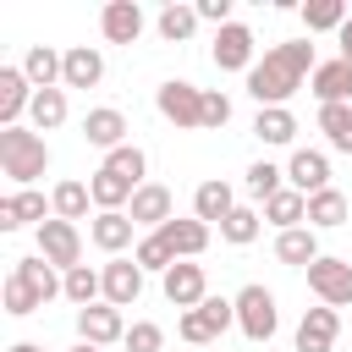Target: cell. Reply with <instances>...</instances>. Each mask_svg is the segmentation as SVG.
Wrapping results in <instances>:
<instances>
[{"label":"cell","instance_id":"obj_1","mask_svg":"<svg viewBox=\"0 0 352 352\" xmlns=\"http://www.w3.org/2000/svg\"><path fill=\"white\" fill-rule=\"evenodd\" d=\"M314 44L308 38H292V44H275V50H264V60H253V72H248V94L258 99V110H275V104H286L308 77H314Z\"/></svg>","mask_w":352,"mask_h":352},{"label":"cell","instance_id":"obj_2","mask_svg":"<svg viewBox=\"0 0 352 352\" xmlns=\"http://www.w3.org/2000/svg\"><path fill=\"white\" fill-rule=\"evenodd\" d=\"M50 170V143L33 126H0V176H11L16 187H33Z\"/></svg>","mask_w":352,"mask_h":352},{"label":"cell","instance_id":"obj_3","mask_svg":"<svg viewBox=\"0 0 352 352\" xmlns=\"http://www.w3.org/2000/svg\"><path fill=\"white\" fill-rule=\"evenodd\" d=\"M231 302H236V330H242L248 341H270V336H275L280 314H275V297H270L258 280H253V286H242Z\"/></svg>","mask_w":352,"mask_h":352},{"label":"cell","instance_id":"obj_4","mask_svg":"<svg viewBox=\"0 0 352 352\" xmlns=\"http://www.w3.org/2000/svg\"><path fill=\"white\" fill-rule=\"evenodd\" d=\"M154 104H160V116H165L170 126H182V132H192V126H204V88H192V82H182V77H170V82H160V94H154Z\"/></svg>","mask_w":352,"mask_h":352},{"label":"cell","instance_id":"obj_5","mask_svg":"<svg viewBox=\"0 0 352 352\" xmlns=\"http://www.w3.org/2000/svg\"><path fill=\"white\" fill-rule=\"evenodd\" d=\"M308 292L324 302V308H346L352 302V264L346 258H314L308 264Z\"/></svg>","mask_w":352,"mask_h":352},{"label":"cell","instance_id":"obj_6","mask_svg":"<svg viewBox=\"0 0 352 352\" xmlns=\"http://www.w3.org/2000/svg\"><path fill=\"white\" fill-rule=\"evenodd\" d=\"M38 253L66 275V270L82 264V231H77L72 220H44V226H38Z\"/></svg>","mask_w":352,"mask_h":352},{"label":"cell","instance_id":"obj_7","mask_svg":"<svg viewBox=\"0 0 352 352\" xmlns=\"http://www.w3.org/2000/svg\"><path fill=\"white\" fill-rule=\"evenodd\" d=\"M160 286H165V302H176L182 314H192V308H204V297H209V280H204V264H192V258H182V264H170V270L160 275Z\"/></svg>","mask_w":352,"mask_h":352},{"label":"cell","instance_id":"obj_8","mask_svg":"<svg viewBox=\"0 0 352 352\" xmlns=\"http://www.w3.org/2000/svg\"><path fill=\"white\" fill-rule=\"evenodd\" d=\"M214 66L220 72H253V28L248 22H226L220 33H214Z\"/></svg>","mask_w":352,"mask_h":352},{"label":"cell","instance_id":"obj_9","mask_svg":"<svg viewBox=\"0 0 352 352\" xmlns=\"http://www.w3.org/2000/svg\"><path fill=\"white\" fill-rule=\"evenodd\" d=\"M33 82L22 66H0V126H22V116L33 110Z\"/></svg>","mask_w":352,"mask_h":352},{"label":"cell","instance_id":"obj_10","mask_svg":"<svg viewBox=\"0 0 352 352\" xmlns=\"http://www.w3.org/2000/svg\"><path fill=\"white\" fill-rule=\"evenodd\" d=\"M126 214H132V226H148V231H160L165 220H176V198H170V187H160V182H143V187L132 192Z\"/></svg>","mask_w":352,"mask_h":352},{"label":"cell","instance_id":"obj_11","mask_svg":"<svg viewBox=\"0 0 352 352\" xmlns=\"http://www.w3.org/2000/svg\"><path fill=\"white\" fill-rule=\"evenodd\" d=\"M99 275H104V302L110 308H132L143 297V264L138 258H110Z\"/></svg>","mask_w":352,"mask_h":352},{"label":"cell","instance_id":"obj_12","mask_svg":"<svg viewBox=\"0 0 352 352\" xmlns=\"http://www.w3.org/2000/svg\"><path fill=\"white\" fill-rule=\"evenodd\" d=\"M77 341H94V346H110V341H126V324H121V308H110V302H88V308H77Z\"/></svg>","mask_w":352,"mask_h":352},{"label":"cell","instance_id":"obj_13","mask_svg":"<svg viewBox=\"0 0 352 352\" xmlns=\"http://www.w3.org/2000/svg\"><path fill=\"white\" fill-rule=\"evenodd\" d=\"M336 336H341V314L336 308H308L302 324H297V352H336Z\"/></svg>","mask_w":352,"mask_h":352},{"label":"cell","instance_id":"obj_14","mask_svg":"<svg viewBox=\"0 0 352 352\" xmlns=\"http://www.w3.org/2000/svg\"><path fill=\"white\" fill-rule=\"evenodd\" d=\"M308 88H314V99L319 104H352V60H319L314 66V77H308Z\"/></svg>","mask_w":352,"mask_h":352},{"label":"cell","instance_id":"obj_15","mask_svg":"<svg viewBox=\"0 0 352 352\" xmlns=\"http://www.w3.org/2000/svg\"><path fill=\"white\" fill-rule=\"evenodd\" d=\"M286 187H297L302 198L324 192V187H330V160H324L319 148H297L292 165H286Z\"/></svg>","mask_w":352,"mask_h":352},{"label":"cell","instance_id":"obj_16","mask_svg":"<svg viewBox=\"0 0 352 352\" xmlns=\"http://www.w3.org/2000/svg\"><path fill=\"white\" fill-rule=\"evenodd\" d=\"M99 33H104L110 44H138V33H143V6H138V0H110V6L99 11Z\"/></svg>","mask_w":352,"mask_h":352},{"label":"cell","instance_id":"obj_17","mask_svg":"<svg viewBox=\"0 0 352 352\" xmlns=\"http://www.w3.org/2000/svg\"><path fill=\"white\" fill-rule=\"evenodd\" d=\"M44 214H55L44 204V192L33 187H16L11 198H0V231H16V226H44Z\"/></svg>","mask_w":352,"mask_h":352},{"label":"cell","instance_id":"obj_18","mask_svg":"<svg viewBox=\"0 0 352 352\" xmlns=\"http://www.w3.org/2000/svg\"><path fill=\"white\" fill-rule=\"evenodd\" d=\"M82 138H88L94 148H104V154H110V148H121V143H126V116H121L116 104H99V110H88V116H82Z\"/></svg>","mask_w":352,"mask_h":352},{"label":"cell","instance_id":"obj_19","mask_svg":"<svg viewBox=\"0 0 352 352\" xmlns=\"http://www.w3.org/2000/svg\"><path fill=\"white\" fill-rule=\"evenodd\" d=\"M104 77V55L94 44H72L66 50V72H60V88H99Z\"/></svg>","mask_w":352,"mask_h":352},{"label":"cell","instance_id":"obj_20","mask_svg":"<svg viewBox=\"0 0 352 352\" xmlns=\"http://www.w3.org/2000/svg\"><path fill=\"white\" fill-rule=\"evenodd\" d=\"M154 236H160L176 258H198V253L209 248V226H204V220H165Z\"/></svg>","mask_w":352,"mask_h":352},{"label":"cell","instance_id":"obj_21","mask_svg":"<svg viewBox=\"0 0 352 352\" xmlns=\"http://www.w3.org/2000/svg\"><path fill=\"white\" fill-rule=\"evenodd\" d=\"M236 209V192H231V182H220V176H209V182H198V192H192V220H226Z\"/></svg>","mask_w":352,"mask_h":352},{"label":"cell","instance_id":"obj_22","mask_svg":"<svg viewBox=\"0 0 352 352\" xmlns=\"http://www.w3.org/2000/svg\"><path fill=\"white\" fill-rule=\"evenodd\" d=\"M132 214L126 209H110V214H94V226H88V236H94V248H104L110 258L121 253V248H132Z\"/></svg>","mask_w":352,"mask_h":352},{"label":"cell","instance_id":"obj_23","mask_svg":"<svg viewBox=\"0 0 352 352\" xmlns=\"http://www.w3.org/2000/svg\"><path fill=\"white\" fill-rule=\"evenodd\" d=\"M275 258H280V264H297V270H308L314 258H324V253H319V231H314V226L280 231V236H275Z\"/></svg>","mask_w":352,"mask_h":352},{"label":"cell","instance_id":"obj_24","mask_svg":"<svg viewBox=\"0 0 352 352\" xmlns=\"http://www.w3.org/2000/svg\"><path fill=\"white\" fill-rule=\"evenodd\" d=\"M11 275H22V280H28V286H33L44 302H50V297H66V280L55 275V264H50L44 253H28V258H16V264H11Z\"/></svg>","mask_w":352,"mask_h":352},{"label":"cell","instance_id":"obj_25","mask_svg":"<svg viewBox=\"0 0 352 352\" xmlns=\"http://www.w3.org/2000/svg\"><path fill=\"white\" fill-rule=\"evenodd\" d=\"M22 72H28V82H33V88H60L66 55H60V50H50V44H33V50L22 55Z\"/></svg>","mask_w":352,"mask_h":352},{"label":"cell","instance_id":"obj_26","mask_svg":"<svg viewBox=\"0 0 352 352\" xmlns=\"http://www.w3.org/2000/svg\"><path fill=\"white\" fill-rule=\"evenodd\" d=\"M264 220H270L275 231H297V226H308V198H302L297 187H280V192L264 204Z\"/></svg>","mask_w":352,"mask_h":352},{"label":"cell","instance_id":"obj_27","mask_svg":"<svg viewBox=\"0 0 352 352\" xmlns=\"http://www.w3.org/2000/svg\"><path fill=\"white\" fill-rule=\"evenodd\" d=\"M253 138L280 148V143H292V138H297V116H292L286 104H275V110H258V116H253Z\"/></svg>","mask_w":352,"mask_h":352},{"label":"cell","instance_id":"obj_28","mask_svg":"<svg viewBox=\"0 0 352 352\" xmlns=\"http://www.w3.org/2000/svg\"><path fill=\"white\" fill-rule=\"evenodd\" d=\"M88 204H94L88 182H55V192H50V209H55V220H72V226L88 214Z\"/></svg>","mask_w":352,"mask_h":352},{"label":"cell","instance_id":"obj_29","mask_svg":"<svg viewBox=\"0 0 352 352\" xmlns=\"http://www.w3.org/2000/svg\"><path fill=\"white\" fill-rule=\"evenodd\" d=\"M28 121H33V132H55V126L66 121V88H38Z\"/></svg>","mask_w":352,"mask_h":352},{"label":"cell","instance_id":"obj_30","mask_svg":"<svg viewBox=\"0 0 352 352\" xmlns=\"http://www.w3.org/2000/svg\"><path fill=\"white\" fill-rule=\"evenodd\" d=\"M104 170H110V176H121L126 187H143V170H148V154H143L138 143H121V148H110V154H104Z\"/></svg>","mask_w":352,"mask_h":352},{"label":"cell","instance_id":"obj_31","mask_svg":"<svg viewBox=\"0 0 352 352\" xmlns=\"http://www.w3.org/2000/svg\"><path fill=\"white\" fill-rule=\"evenodd\" d=\"M88 192H94V204H99V214H110V209H121V204H132V192H138V187H126L121 176H110V170L99 165V170L88 176Z\"/></svg>","mask_w":352,"mask_h":352},{"label":"cell","instance_id":"obj_32","mask_svg":"<svg viewBox=\"0 0 352 352\" xmlns=\"http://www.w3.org/2000/svg\"><path fill=\"white\" fill-rule=\"evenodd\" d=\"M346 0H308L302 6V22H308V33H341L346 28Z\"/></svg>","mask_w":352,"mask_h":352},{"label":"cell","instance_id":"obj_33","mask_svg":"<svg viewBox=\"0 0 352 352\" xmlns=\"http://www.w3.org/2000/svg\"><path fill=\"white\" fill-rule=\"evenodd\" d=\"M341 220H346V198H341L336 187H324V192L308 198V226H314V231H336Z\"/></svg>","mask_w":352,"mask_h":352},{"label":"cell","instance_id":"obj_34","mask_svg":"<svg viewBox=\"0 0 352 352\" xmlns=\"http://www.w3.org/2000/svg\"><path fill=\"white\" fill-rule=\"evenodd\" d=\"M319 132L330 138V148L352 154V104H319Z\"/></svg>","mask_w":352,"mask_h":352},{"label":"cell","instance_id":"obj_35","mask_svg":"<svg viewBox=\"0 0 352 352\" xmlns=\"http://www.w3.org/2000/svg\"><path fill=\"white\" fill-rule=\"evenodd\" d=\"M154 28H160V38H165V44H187V38H192V28H198V11H192V6H165Z\"/></svg>","mask_w":352,"mask_h":352},{"label":"cell","instance_id":"obj_36","mask_svg":"<svg viewBox=\"0 0 352 352\" xmlns=\"http://www.w3.org/2000/svg\"><path fill=\"white\" fill-rule=\"evenodd\" d=\"M258 220H264L258 209H248V204H236V209H231V214L220 220V236H226L231 248H248V242L258 236Z\"/></svg>","mask_w":352,"mask_h":352},{"label":"cell","instance_id":"obj_37","mask_svg":"<svg viewBox=\"0 0 352 352\" xmlns=\"http://www.w3.org/2000/svg\"><path fill=\"white\" fill-rule=\"evenodd\" d=\"M280 187H286V170H280V165H270V160H253V165H248V192H253L258 204H270Z\"/></svg>","mask_w":352,"mask_h":352},{"label":"cell","instance_id":"obj_38","mask_svg":"<svg viewBox=\"0 0 352 352\" xmlns=\"http://www.w3.org/2000/svg\"><path fill=\"white\" fill-rule=\"evenodd\" d=\"M38 308H44V297H38L22 275H6V314H11V319H28V314H38Z\"/></svg>","mask_w":352,"mask_h":352},{"label":"cell","instance_id":"obj_39","mask_svg":"<svg viewBox=\"0 0 352 352\" xmlns=\"http://www.w3.org/2000/svg\"><path fill=\"white\" fill-rule=\"evenodd\" d=\"M132 258H138V264H143V270H160V275H165V270H170V264H182V258H176V253H170V248H165V242H160V236H154V231H148V236H143V242H138V248H132Z\"/></svg>","mask_w":352,"mask_h":352},{"label":"cell","instance_id":"obj_40","mask_svg":"<svg viewBox=\"0 0 352 352\" xmlns=\"http://www.w3.org/2000/svg\"><path fill=\"white\" fill-rule=\"evenodd\" d=\"M126 352H165V330H160L154 319H138V324L126 330Z\"/></svg>","mask_w":352,"mask_h":352},{"label":"cell","instance_id":"obj_41","mask_svg":"<svg viewBox=\"0 0 352 352\" xmlns=\"http://www.w3.org/2000/svg\"><path fill=\"white\" fill-rule=\"evenodd\" d=\"M204 319H209V330L214 336H226L231 324H236V302H226V297H204V308H198Z\"/></svg>","mask_w":352,"mask_h":352},{"label":"cell","instance_id":"obj_42","mask_svg":"<svg viewBox=\"0 0 352 352\" xmlns=\"http://www.w3.org/2000/svg\"><path fill=\"white\" fill-rule=\"evenodd\" d=\"M226 121H231V99L214 94V88H204V132H220Z\"/></svg>","mask_w":352,"mask_h":352},{"label":"cell","instance_id":"obj_43","mask_svg":"<svg viewBox=\"0 0 352 352\" xmlns=\"http://www.w3.org/2000/svg\"><path fill=\"white\" fill-rule=\"evenodd\" d=\"M176 330H182V341H192V346H209V341H220L198 308H192V314H182V324H176Z\"/></svg>","mask_w":352,"mask_h":352},{"label":"cell","instance_id":"obj_44","mask_svg":"<svg viewBox=\"0 0 352 352\" xmlns=\"http://www.w3.org/2000/svg\"><path fill=\"white\" fill-rule=\"evenodd\" d=\"M192 11H198V22H214V28L231 22V0H198Z\"/></svg>","mask_w":352,"mask_h":352},{"label":"cell","instance_id":"obj_45","mask_svg":"<svg viewBox=\"0 0 352 352\" xmlns=\"http://www.w3.org/2000/svg\"><path fill=\"white\" fill-rule=\"evenodd\" d=\"M336 44H341V60H352V16H346V28L336 33Z\"/></svg>","mask_w":352,"mask_h":352},{"label":"cell","instance_id":"obj_46","mask_svg":"<svg viewBox=\"0 0 352 352\" xmlns=\"http://www.w3.org/2000/svg\"><path fill=\"white\" fill-rule=\"evenodd\" d=\"M11 352H44V346H38V341H16Z\"/></svg>","mask_w":352,"mask_h":352},{"label":"cell","instance_id":"obj_47","mask_svg":"<svg viewBox=\"0 0 352 352\" xmlns=\"http://www.w3.org/2000/svg\"><path fill=\"white\" fill-rule=\"evenodd\" d=\"M72 352H99V346H94V341H77V346H72Z\"/></svg>","mask_w":352,"mask_h":352}]
</instances>
